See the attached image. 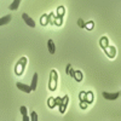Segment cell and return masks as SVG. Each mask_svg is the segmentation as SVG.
Returning <instances> with one entry per match:
<instances>
[{
	"label": "cell",
	"mask_w": 121,
	"mask_h": 121,
	"mask_svg": "<svg viewBox=\"0 0 121 121\" xmlns=\"http://www.w3.org/2000/svg\"><path fill=\"white\" fill-rule=\"evenodd\" d=\"M27 62H28V59H27L26 57H22V58L16 63V68H15L16 75H22L23 70H24V68H26V65H27Z\"/></svg>",
	"instance_id": "1"
},
{
	"label": "cell",
	"mask_w": 121,
	"mask_h": 121,
	"mask_svg": "<svg viewBox=\"0 0 121 121\" xmlns=\"http://www.w3.org/2000/svg\"><path fill=\"white\" fill-rule=\"evenodd\" d=\"M57 80H58V74L53 69V70H51V74H50V81H48V88L51 91H55L57 88Z\"/></svg>",
	"instance_id": "2"
},
{
	"label": "cell",
	"mask_w": 121,
	"mask_h": 121,
	"mask_svg": "<svg viewBox=\"0 0 121 121\" xmlns=\"http://www.w3.org/2000/svg\"><path fill=\"white\" fill-rule=\"evenodd\" d=\"M68 102H69V98H68V96H64L63 98H62V102L59 103V112L60 113H64L65 112V109H67V105H68Z\"/></svg>",
	"instance_id": "3"
},
{
	"label": "cell",
	"mask_w": 121,
	"mask_h": 121,
	"mask_svg": "<svg viewBox=\"0 0 121 121\" xmlns=\"http://www.w3.org/2000/svg\"><path fill=\"white\" fill-rule=\"evenodd\" d=\"M102 95H103V97H104L105 99H108V100H115V99H117V98H119V96H120V92H115V93L103 92Z\"/></svg>",
	"instance_id": "4"
},
{
	"label": "cell",
	"mask_w": 121,
	"mask_h": 121,
	"mask_svg": "<svg viewBox=\"0 0 121 121\" xmlns=\"http://www.w3.org/2000/svg\"><path fill=\"white\" fill-rule=\"evenodd\" d=\"M104 52L108 55V57L114 58V57H115V53H116V50H115L114 46H109V45H108V46L104 48Z\"/></svg>",
	"instance_id": "5"
},
{
	"label": "cell",
	"mask_w": 121,
	"mask_h": 121,
	"mask_svg": "<svg viewBox=\"0 0 121 121\" xmlns=\"http://www.w3.org/2000/svg\"><path fill=\"white\" fill-rule=\"evenodd\" d=\"M22 18H23V21L27 23L28 27H30V28H34V27H35V22H34L27 13H23V15H22Z\"/></svg>",
	"instance_id": "6"
},
{
	"label": "cell",
	"mask_w": 121,
	"mask_h": 121,
	"mask_svg": "<svg viewBox=\"0 0 121 121\" xmlns=\"http://www.w3.org/2000/svg\"><path fill=\"white\" fill-rule=\"evenodd\" d=\"M16 86H17V88H19L21 91H23V92H26V93H30V92H32V90H30V86L29 85H24L22 82H17Z\"/></svg>",
	"instance_id": "7"
},
{
	"label": "cell",
	"mask_w": 121,
	"mask_h": 121,
	"mask_svg": "<svg viewBox=\"0 0 121 121\" xmlns=\"http://www.w3.org/2000/svg\"><path fill=\"white\" fill-rule=\"evenodd\" d=\"M47 48H48V52L51 53V55H55L56 53V46H55L53 40L50 39L48 41H47Z\"/></svg>",
	"instance_id": "8"
},
{
	"label": "cell",
	"mask_w": 121,
	"mask_h": 121,
	"mask_svg": "<svg viewBox=\"0 0 121 121\" xmlns=\"http://www.w3.org/2000/svg\"><path fill=\"white\" fill-rule=\"evenodd\" d=\"M36 86H38V74L35 73L33 75V79H32V84H30V90L32 91H35L36 90Z\"/></svg>",
	"instance_id": "9"
},
{
	"label": "cell",
	"mask_w": 121,
	"mask_h": 121,
	"mask_svg": "<svg viewBox=\"0 0 121 121\" xmlns=\"http://www.w3.org/2000/svg\"><path fill=\"white\" fill-rule=\"evenodd\" d=\"M11 18H12V16H11V15H7V16L1 17V18H0V27H1V26H5V24H7L10 21H11Z\"/></svg>",
	"instance_id": "10"
},
{
	"label": "cell",
	"mask_w": 121,
	"mask_h": 121,
	"mask_svg": "<svg viewBox=\"0 0 121 121\" xmlns=\"http://www.w3.org/2000/svg\"><path fill=\"white\" fill-rule=\"evenodd\" d=\"M19 112H21V114L23 116V121H29L28 113H27V107H21V108H19Z\"/></svg>",
	"instance_id": "11"
},
{
	"label": "cell",
	"mask_w": 121,
	"mask_h": 121,
	"mask_svg": "<svg viewBox=\"0 0 121 121\" xmlns=\"http://www.w3.org/2000/svg\"><path fill=\"white\" fill-rule=\"evenodd\" d=\"M99 44H100V47L104 50V48L109 45V40H108V38H107V36H103L102 39L99 40Z\"/></svg>",
	"instance_id": "12"
},
{
	"label": "cell",
	"mask_w": 121,
	"mask_h": 121,
	"mask_svg": "<svg viewBox=\"0 0 121 121\" xmlns=\"http://www.w3.org/2000/svg\"><path fill=\"white\" fill-rule=\"evenodd\" d=\"M19 3H21V0H13L12 4L9 6V9H10V10H12V11H15V10H17V9H18Z\"/></svg>",
	"instance_id": "13"
},
{
	"label": "cell",
	"mask_w": 121,
	"mask_h": 121,
	"mask_svg": "<svg viewBox=\"0 0 121 121\" xmlns=\"http://www.w3.org/2000/svg\"><path fill=\"white\" fill-rule=\"evenodd\" d=\"M74 79L76 80V81H81V80H82V73L80 72V70H75Z\"/></svg>",
	"instance_id": "14"
},
{
	"label": "cell",
	"mask_w": 121,
	"mask_h": 121,
	"mask_svg": "<svg viewBox=\"0 0 121 121\" xmlns=\"http://www.w3.org/2000/svg\"><path fill=\"white\" fill-rule=\"evenodd\" d=\"M92 98H93V93L91 92V91H90V92H86V96H85V100H86L87 103H91V102H92Z\"/></svg>",
	"instance_id": "15"
},
{
	"label": "cell",
	"mask_w": 121,
	"mask_h": 121,
	"mask_svg": "<svg viewBox=\"0 0 121 121\" xmlns=\"http://www.w3.org/2000/svg\"><path fill=\"white\" fill-rule=\"evenodd\" d=\"M48 107H50V108H55V107H56L55 98H48Z\"/></svg>",
	"instance_id": "16"
},
{
	"label": "cell",
	"mask_w": 121,
	"mask_h": 121,
	"mask_svg": "<svg viewBox=\"0 0 121 121\" xmlns=\"http://www.w3.org/2000/svg\"><path fill=\"white\" fill-rule=\"evenodd\" d=\"M47 17H48L47 15H44V16L41 17V21H40V22H41V24H43V26L47 24V21H48V18H47Z\"/></svg>",
	"instance_id": "17"
},
{
	"label": "cell",
	"mask_w": 121,
	"mask_h": 121,
	"mask_svg": "<svg viewBox=\"0 0 121 121\" xmlns=\"http://www.w3.org/2000/svg\"><path fill=\"white\" fill-rule=\"evenodd\" d=\"M57 13H58V17H62V16H63V13H64V7H63V6H59Z\"/></svg>",
	"instance_id": "18"
},
{
	"label": "cell",
	"mask_w": 121,
	"mask_h": 121,
	"mask_svg": "<svg viewBox=\"0 0 121 121\" xmlns=\"http://www.w3.org/2000/svg\"><path fill=\"white\" fill-rule=\"evenodd\" d=\"M87 102H86V100H80V108H81V109H86L87 108Z\"/></svg>",
	"instance_id": "19"
},
{
	"label": "cell",
	"mask_w": 121,
	"mask_h": 121,
	"mask_svg": "<svg viewBox=\"0 0 121 121\" xmlns=\"http://www.w3.org/2000/svg\"><path fill=\"white\" fill-rule=\"evenodd\" d=\"M30 120H32V121H36L38 120V114L35 112H33L32 114H30Z\"/></svg>",
	"instance_id": "20"
},
{
	"label": "cell",
	"mask_w": 121,
	"mask_h": 121,
	"mask_svg": "<svg viewBox=\"0 0 121 121\" xmlns=\"http://www.w3.org/2000/svg\"><path fill=\"white\" fill-rule=\"evenodd\" d=\"M78 24H79V27H80V28H85V22L82 21L81 18H80L79 21H78Z\"/></svg>",
	"instance_id": "21"
},
{
	"label": "cell",
	"mask_w": 121,
	"mask_h": 121,
	"mask_svg": "<svg viewBox=\"0 0 121 121\" xmlns=\"http://www.w3.org/2000/svg\"><path fill=\"white\" fill-rule=\"evenodd\" d=\"M85 96H86V92H80V95H79L80 100H85Z\"/></svg>",
	"instance_id": "22"
},
{
	"label": "cell",
	"mask_w": 121,
	"mask_h": 121,
	"mask_svg": "<svg viewBox=\"0 0 121 121\" xmlns=\"http://www.w3.org/2000/svg\"><path fill=\"white\" fill-rule=\"evenodd\" d=\"M85 28H87V29H92V28H93V22H90V23L85 24Z\"/></svg>",
	"instance_id": "23"
},
{
	"label": "cell",
	"mask_w": 121,
	"mask_h": 121,
	"mask_svg": "<svg viewBox=\"0 0 121 121\" xmlns=\"http://www.w3.org/2000/svg\"><path fill=\"white\" fill-rule=\"evenodd\" d=\"M55 102H56V105H59V103L62 102V98H59V97H56V98H55Z\"/></svg>",
	"instance_id": "24"
},
{
	"label": "cell",
	"mask_w": 121,
	"mask_h": 121,
	"mask_svg": "<svg viewBox=\"0 0 121 121\" xmlns=\"http://www.w3.org/2000/svg\"><path fill=\"white\" fill-rule=\"evenodd\" d=\"M70 76H72V78H74V74H75V70L73 69V68H70V70H69V73H68Z\"/></svg>",
	"instance_id": "25"
}]
</instances>
